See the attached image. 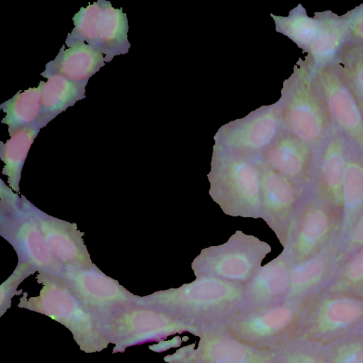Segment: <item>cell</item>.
Masks as SVG:
<instances>
[{"label": "cell", "mask_w": 363, "mask_h": 363, "mask_svg": "<svg viewBox=\"0 0 363 363\" xmlns=\"http://www.w3.org/2000/svg\"><path fill=\"white\" fill-rule=\"evenodd\" d=\"M245 286L199 277L179 287L155 293L147 303L198 328L220 324L243 307Z\"/></svg>", "instance_id": "obj_1"}, {"label": "cell", "mask_w": 363, "mask_h": 363, "mask_svg": "<svg viewBox=\"0 0 363 363\" xmlns=\"http://www.w3.org/2000/svg\"><path fill=\"white\" fill-rule=\"evenodd\" d=\"M209 195L226 215L261 218L259 169L257 159L215 147L210 172Z\"/></svg>", "instance_id": "obj_2"}, {"label": "cell", "mask_w": 363, "mask_h": 363, "mask_svg": "<svg viewBox=\"0 0 363 363\" xmlns=\"http://www.w3.org/2000/svg\"><path fill=\"white\" fill-rule=\"evenodd\" d=\"M312 298L242 308L223 324L233 336L251 347L277 350L298 336Z\"/></svg>", "instance_id": "obj_3"}, {"label": "cell", "mask_w": 363, "mask_h": 363, "mask_svg": "<svg viewBox=\"0 0 363 363\" xmlns=\"http://www.w3.org/2000/svg\"><path fill=\"white\" fill-rule=\"evenodd\" d=\"M271 250L267 242L237 230L225 243L201 250L191 267L196 277H216L246 285Z\"/></svg>", "instance_id": "obj_4"}, {"label": "cell", "mask_w": 363, "mask_h": 363, "mask_svg": "<svg viewBox=\"0 0 363 363\" xmlns=\"http://www.w3.org/2000/svg\"><path fill=\"white\" fill-rule=\"evenodd\" d=\"M284 115L289 133L313 149L334 128L307 62L289 79Z\"/></svg>", "instance_id": "obj_5"}, {"label": "cell", "mask_w": 363, "mask_h": 363, "mask_svg": "<svg viewBox=\"0 0 363 363\" xmlns=\"http://www.w3.org/2000/svg\"><path fill=\"white\" fill-rule=\"evenodd\" d=\"M363 330V298L322 291L308 305L298 336L327 347Z\"/></svg>", "instance_id": "obj_6"}, {"label": "cell", "mask_w": 363, "mask_h": 363, "mask_svg": "<svg viewBox=\"0 0 363 363\" xmlns=\"http://www.w3.org/2000/svg\"><path fill=\"white\" fill-rule=\"evenodd\" d=\"M341 224L340 209L308 192L283 249L294 264L301 263L338 240Z\"/></svg>", "instance_id": "obj_7"}, {"label": "cell", "mask_w": 363, "mask_h": 363, "mask_svg": "<svg viewBox=\"0 0 363 363\" xmlns=\"http://www.w3.org/2000/svg\"><path fill=\"white\" fill-rule=\"evenodd\" d=\"M198 343L185 345L164 360L167 363H272L277 350L251 347L233 336L223 323L199 327Z\"/></svg>", "instance_id": "obj_8"}, {"label": "cell", "mask_w": 363, "mask_h": 363, "mask_svg": "<svg viewBox=\"0 0 363 363\" xmlns=\"http://www.w3.org/2000/svg\"><path fill=\"white\" fill-rule=\"evenodd\" d=\"M74 27L67 42H84L100 50L106 62L128 52L130 44L126 14L110 1L99 0L82 7L72 18Z\"/></svg>", "instance_id": "obj_9"}, {"label": "cell", "mask_w": 363, "mask_h": 363, "mask_svg": "<svg viewBox=\"0 0 363 363\" xmlns=\"http://www.w3.org/2000/svg\"><path fill=\"white\" fill-rule=\"evenodd\" d=\"M261 180V218L286 247L299 212L309 191L257 159Z\"/></svg>", "instance_id": "obj_10"}, {"label": "cell", "mask_w": 363, "mask_h": 363, "mask_svg": "<svg viewBox=\"0 0 363 363\" xmlns=\"http://www.w3.org/2000/svg\"><path fill=\"white\" fill-rule=\"evenodd\" d=\"M312 74L334 128L363 150V111L355 96L333 63Z\"/></svg>", "instance_id": "obj_11"}, {"label": "cell", "mask_w": 363, "mask_h": 363, "mask_svg": "<svg viewBox=\"0 0 363 363\" xmlns=\"http://www.w3.org/2000/svg\"><path fill=\"white\" fill-rule=\"evenodd\" d=\"M351 145L333 128L313 150L308 191L341 211L342 186Z\"/></svg>", "instance_id": "obj_12"}, {"label": "cell", "mask_w": 363, "mask_h": 363, "mask_svg": "<svg viewBox=\"0 0 363 363\" xmlns=\"http://www.w3.org/2000/svg\"><path fill=\"white\" fill-rule=\"evenodd\" d=\"M338 240L301 263L294 264L286 301L313 298L332 282L342 265Z\"/></svg>", "instance_id": "obj_13"}, {"label": "cell", "mask_w": 363, "mask_h": 363, "mask_svg": "<svg viewBox=\"0 0 363 363\" xmlns=\"http://www.w3.org/2000/svg\"><path fill=\"white\" fill-rule=\"evenodd\" d=\"M293 265L288 252L283 249L276 258L262 266L245 286L242 308H255L285 301Z\"/></svg>", "instance_id": "obj_14"}, {"label": "cell", "mask_w": 363, "mask_h": 363, "mask_svg": "<svg viewBox=\"0 0 363 363\" xmlns=\"http://www.w3.org/2000/svg\"><path fill=\"white\" fill-rule=\"evenodd\" d=\"M313 150L289 133L273 142L260 159L275 172L308 190Z\"/></svg>", "instance_id": "obj_15"}, {"label": "cell", "mask_w": 363, "mask_h": 363, "mask_svg": "<svg viewBox=\"0 0 363 363\" xmlns=\"http://www.w3.org/2000/svg\"><path fill=\"white\" fill-rule=\"evenodd\" d=\"M56 57L49 62L41 73L45 78L60 74L77 82H88L89 79L106 64L105 56L98 48L84 42H67Z\"/></svg>", "instance_id": "obj_16"}, {"label": "cell", "mask_w": 363, "mask_h": 363, "mask_svg": "<svg viewBox=\"0 0 363 363\" xmlns=\"http://www.w3.org/2000/svg\"><path fill=\"white\" fill-rule=\"evenodd\" d=\"M319 15L320 29L307 50V62L312 71L332 64L348 43L350 36L347 15L339 16L331 11H323Z\"/></svg>", "instance_id": "obj_17"}, {"label": "cell", "mask_w": 363, "mask_h": 363, "mask_svg": "<svg viewBox=\"0 0 363 363\" xmlns=\"http://www.w3.org/2000/svg\"><path fill=\"white\" fill-rule=\"evenodd\" d=\"M342 196L339 245L345 240L363 211V150L352 143L347 160Z\"/></svg>", "instance_id": "obj_18"}, {"label": "cell", "mask_w": 363, "mask_h": 363, "mask_svg": "<svg viewBox=\"0 0 363 363\" xmlns=\"http://www.w3.org/2000/svg\"><path fill=\"white\" fill-rule=\"evenodd\" d=\"M42 90L41 109L36 125L41 129L57 115L85 97L86 82H77L60 74L47 77Z\"/></svg>", "instance_id": "obj_19"}, {"label": "cell", "mask_w": 363, "mask_h": 363, "mask_svg": "<svg viewBox=\"0 0 363 363\" xmlns=\"http://www.w3.org/2000/svg\"><path fill=\"white\" fill-rule=\"evenodd\" d=\"M43 81L37 87L18 92L0 105L6 113L1 123L8 125L9 135L28 126L36 124L41 109Z\"/></svg>", "instance_id": "obj_20"}, {"label": "cell", "mask_w": 363, "mask_h": 363, "mask_svg": "<svg viewBox=\"0 0 363 363\" xmlns=\"http://www.w3.org/2000/svg\"><path fill=\"white\" fill-rule=\"evenodd\" d=\"M278 19L280 31L306 52L315 39L321 26L319 13L314 17H310L301 5L291 11L288 17Z\"/></svg>", "instance_id": "obj_21"}, {"label": "cell", "mask_w": 363, "mask_h": 363, "mask_svg": "<svg viewBox=\"0 0 363 363\" xmlns=\"http://www.w3.org/2000/svg\"><path fill=\"white\" fill-rule=\"evenodd\" d=\"M363 111V44L347 43L333 62Z\"/></svg>", "instance_id": "obj_22"}, {"label": "cell", "mask_w": 363, "mask_h": 363, "mask_svg": "<svg viewBox=\"0 0 363 363\" xmlns=\"http://www.w3.org/2000/svg\"><path fill=\"white\" fill-rule=\"evenodd\" d=\"M323 291L363 298V246L342 264L332 282Z\"/></svg>", "instance_id": "obj_23"}, {"label": "cell", "mask_w": 363, "mask_h": 363, "mask_svg": "<svg viewBox=\"0 0 363 363\" xmlns=\"http://www.w3.org/2000/svg\"><path fill=\"white\" fill-rule=\"evenodd\" d=\"M272 363H330L326 347L296 336L278 350Z\"/></svg>", "instance_id": "obj_24"}, {"label": "cell", "mask_w": 363, "mask_h": 363, "mask_svg": "<svg viewBox=\"0 0 363 363\" xmlns=\"http://www.w3.org/2000/svg\"><path fill=\"white\" fill-rule=\"evenodd\" d=\"M40 130L36 124L25 127L12 135L6 143H0L1 157L7 171L11 173L20 171Z\"/></svg>", "instance_id": "obj_25"}, {"label": "cell", "mask_w": 363, "mask_h": 363, "mask_svg": "<svg viewBox=\"0 0 363 363\" xmlns=\"http://www.w3.org/2000/svg\"><path fill=\"white\" fill-rule=\"evenodd\" d=\"M361 332L327 346L330 363H363V337Z\"/></svg>", "instance_id": "obj_26"}, {"label": "cell", "mask_w": 363, "mask_h": 363, "mask_svg": "<svg viewBox=\"0 0 363 363\" xmlns=\"http://www.w3.org/2000/svg\"><path fill=\"white\" fill-rule=\"evenodd\" d=\"M363 246V211L358 218L354 227L339 245L340 257L342 264L354 252Z\"/></svg>", "instance_id": "obj_27"}, {"label": "cell", "mask_w": 363, "mask_h": 363, "mask_svg": "<svg viewBox=\"0 0 363 363\" xmlns=\"http://www.w3.org/2000/svg\"><path fill=\"white\" fill-rule=\"evenodd\" d=\"M347 15L350 26L348 43L363 44V4Z\"/></svg>", "instance_id": "obj_28"}, {"label": "cell", "mask_w": 363, "mask_h": 363, "mask_svg": "<svg viewBox=\"0 0 363 363\" xmlns=\"http://www.w3.org/2000/svg\"><path fill=\"white\" fill-rule=\"evenodd\" d=\"M361 333H362V337H363V330H362V332H361Z\"/></svg>", "instance_id": "obj_29"}]
</instances>
